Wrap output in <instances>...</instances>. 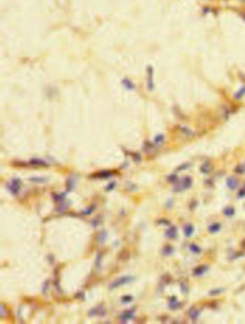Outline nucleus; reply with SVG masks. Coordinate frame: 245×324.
I'll return each instance as SVG.
<instances>
[{
    "label": "nucleus",
    "mask_w": 245,
    "mask_h": 324,
    "mask_svg": "<svg viewBox=\"0 0 245 324\" xmlns=\"http://www.w3.org/2000/svg\"><path fill=\"white\" fill-rule=\"evenodd\" d=\"M135 280V277L134 276H120V277H118V279H115L110 285H109V289L110 290H115V289H118V287H120V286H125V285H129L131 282H134Z\"/></svg>",
    "instance_id": "nucleus-1"
},
{
    "label": "nucleus",
    "mask_w": 245,
    "mask_h": 324,
    "mask_svg": "<svg viewBox=\"0 0 245 324\" xmlns=\"http://www.w3.org/2000/svg\"><path fill=\"white\" fill-rule=\"evenodd\" d=\"M192 185V177L191 176H184L182 179H179L176 183H175V188H173V192H181V191H186L189 189Z\"/></svg>",
    "instance_id": "nucleus-2"
},
{
    "label": "nucleus",
    "mask_w": 245,
    "mask_h": 324,
    "mask_svg": "<svg viewBox=\"0 0 245 324\" xmlns=\"http://www.w3.org/2000/svg\"><path fill=\"white\" fill-rule=\"evenodd\" d=\"M6 188H7V191L12 194V195H18V194L21 192V188H22V181L19 179V177H13V179H10L7 182Z\"/></svg>",
    "instance_id": "nucleus-3"
},
{
    "label": "nucleus",
    "mask_w": 245,
    "mask_h": 324,
    "mask_svg": "<svg viewBox=\"0 0 245 324\" xmlns=\"http://www.w3.org/2000/svg\"><path fill=\"white\" fill-rule=\"evenodd\" d=\"M135 311H137L135 306H132V308H129V310H125L123 312H120V314H119L118 320H119L120 323H128V321H131V320H134V317H135Z\"/></svg>",
    "instance_id": "nucleus-4"
},
{
    "label": "nucleus",
    "mask_w": 245,
    "mask_h": 324,
    "mask_svg": "<svg viewBox=\"0 0 245 324\" xmlns=\"http://www.w3.org/2000/svg\"><path fill=\"white\" fill-rule=\"evenodd\" d=\"M106 314H107V311H106V308H104L103 304L94 306V308H91V310L88 311V315H90V317H104Z\"/></svg>",
    "instance_id": "nucleus-5"
},
{
    "label": "nucleus",
    "mask_w": 245,
    "mask_h": 324,
    "mask_svg": "<svg viewBox=\"0 0 245 324\" xmlns=\"http://www.w3.org/2000/svg\"><path fill=\"white\" fill-rule=\"evenodd\" d=\"M226 186L229 188L231 191H236V189H239V179L236 176H229L226 179Z\"/></svg>",
    "instance_id": "nucleus-6"
},
{
    "label": "nucleus",
    "mask_w": 245,
    "mask_h": 324,
    "mask_svg": "<svg viewBox=\"0 0 245 324\" xmlns=\"http://www.w3.org/2000/svg\"><path fill=\"white\" fill-rule=\"evenodd\" d=\"M115 173L116 172H113V170H100V172L94 173L91 177H97V179H112Z\"/></svg>",
    "instance_id": "nucleus-7"
},
{
    "label": "nucleus",
    "mask_w": 245,
    "mask_h": 324,
    "mask_svg": "<svg viewBox=\"0 0 245 324\" xmlns=\"http://www.w3.org/2000/svg\"><path fill=\"white\" fill-rule=\"evenodd\" d=\"M25 166H32V167H46L48 166V161L43 158H31Z\"/></svg>",
    "instance_id": "nucleus-8"
},
{
    "label": "nucleus",
    "mask_w": 245,
    "mask_h": 324,
    "mask_svg": "<svg viewBox=\"0 0 245 324\" xmlns=\"http://www.w3.org/2000/svg\"><path fill=\"white\" fill-rule=\"evenodd\" d=\"M165 236L167 238V239H176L178 238V228L176 226H173V224H169L167 226V230H166V233H165Z\"/></svg>",
    "instance_id": "nucleus-9"
},
{
    "label": "nucleus",
    "mask_w": 245,
    "mask_h": 324,
    "mask_svg": "<svg viewBox=\"0 0 245 324\" xmlns=\"http://www.w3.org/2000/svg\"><path fill=\"white\" fill-rule=\"evenodd\" d=\"M167 305H169V310H170V311H178V310L182 308V304L179 302L175 296H170V298H169V304H167Z\"/></svg>",
    "instance_id": "nucleus-10"
},
{
    "label": "nucleus",
    "mask_w": 245,
    "mask_h": 324,
    "mask_svg": "<svg viewBox=\"0 0 245 324\" xmlns=\"http://www.w3.org/2000/svg\"><path fill=\"white\" fill-rule=\"evenodd\" d=\"M151 142L154 144V147H156V148H160V147H163V145H165V142H166V137L163 135V134H159V135H156V137H154V139H153Z\"/></svg>",
    "instance_id": "nucleus-11"
},
{
    "label": "nucleus",
    "mask_w": 245,
    "mask_h": 324,
    "mask_svg": "<svg viewBox=\"0 0 245 324\" xmlns=\"http://www.w3.org/2000/svg\"><path fill=\"white\" fill-rule=\"evenodd\" d=\"M153 73H154L153 68L148 66V68H147V87H148L150 91H153V88H154V84H153Z\"/></svg>",
    "instance_id": "nucleus-12"
},
{
    "label": "nucleus",
    "mask_w": 245,
    "mask_h": 324,
    "mask_svg": "<svg viewBox=\"0 0 245 324\" xmlns=\"http://www.w3.org/2000/svg\"><path fill=\"white\" fill-rule=\"evenodd\" d=\"M207 270H208V266H198L192 270V276L194 277H201L203 274L207 273Z\"/></svg>",
    "instance_id": "nucleus-13"
},
{
    "label": "nucleus",
    "mask_w": 245,
    "mask_h": 324,
    "mask_svg": "<svg viewBox=\"0 0 245 324\" xmlns=\"http://www.w3.org/2000/svg\"><path fill=\"white\" fill-rule=\"evenodd\" d=\"M200 314H201V310L197 308V306H192V308H189V311H188V315H189V318L192 321H198Z\"/></svg>",
    "instance_id": "nucleus-14"
},
{
    "label": "nucleus",
    "mask_w": 245,
    "mask_h": 324,
    "mask_svg": "<svg viewBox=\"0 0 245 324\" xmlns=\"http://www.w3.org/2000/svg\"><path fill=\"white\" fill-rule=\"evenodd\" d=\"M194 230H195L194 224H191V223H185L184 224V236L185 238H191L194 235Z\"/></svg>",
    "instance_id": "nucleus-15"
},
{
    "label": "nucleus",
    "mask_w": 245,
    "mask_h": 324,
    "mask_svg": "<svg viewBox=\"0 0 245 324\" xmlns=\"http://www.w3.org/2000/svg\"><path fill=\"white\" fill-rule=\"evenodd\" d=\"M122 85L128 90V91H134L135 88H137V85L132 82L131 79H128V78H125V79H122Z\"/></svg>",
    "instance_id": "nucleus-16"
},
{
    "label": "nucleus",
    "mask_w": 245,
    "mask_h": 324,
    "mask_svg": "<svg viewBox=\"0 0 245 324\" xmlns=\"http://www.w3.org/2000/svg\"><path fill=\"white\" fill-rule=\"evenodd\" d=\"M179 132H181L184 137H194L195 135V132L188 126H179Z\"/></svg>",
    "instance_id": "nucleus-17"
},
{
    "label": "nucleus",
    "mask_w": 245,
    "mask_h": 324,
    "mask_svg": "<svg viewBox=\"0 0 245 324\" xmlns=\"http://www.w3.org/2000/svg\"><path fill=\"white\" fill-rule=\"evenodd\" d=\"M220 230H222V224H220V223H211V224L208 226V232H210L211 235L219 233Z\"/></svg>",
    "instance_id": "nucleus-18"
},
{
    "label": "nucleus",
    "mask_w": 245,
    "mask_h": 324,
    "mask_svg": "<svg viewBox=\"0 0 245 324\" xmlns=\"http://www.w3.org/2000/svg\"><path fill=\"white\" fill-rule=\"evenodd\" d=\"M142 150H144V153H147V154H151V153H154L157 148L154 147L153 142H145L144 147H142Z\"/></svg>",
    "instance_id": "nucleus-19"
},
{
    "label": "nucleus",
    "mask_w": 245,
    "mask_h": 324,
    "mask_svg": "<svg viewBox=\"0 0 245 324\" xmlns=\"http://www.w3.org/2000/svg\"><path fill=\"white\" fill-rule=\"evenodd\" d=\"M211 169H213V166H211V163H208V161L203 163V164H201V167H200V170H201V173H203V175H208V173L211 172Z\"/></svg>",
    "instance_id": "nucleus-20"
},
{
    "label": "nucleus",
    "mask_w": 245,
    "mask_h": 324,
    "mask_svg": "<svg viewBox=\"0 0 245 324\" xmlns=\"http://www.w3.org/2000/svg\"><path fill=\"white\" fill-rule=\"evenodd\" d=\"M188 249H189L192 254H197V255L203 252V248H201L200 245H197V244H189V245H188Z\"/></svg>",
    "instance_id": "nucleus-21"
},
{
    "label": "nucleus",
    "mask_w": 245,
    "mask_h": 324,
    "mask_svg": "<svg viewBox=\"0 0 245 324\" xmlns=\"http://www.w3.org/2000/svg\"><path fill=\"white\" fill-rule=\"evenodd\" d=\"M223 214H225L226 217H233V216H235V208H233L232 205L225 207V208H223Z\"/></svg>",
    "instance_id": "nucleus-22"
},
{
    "label": "nucleus",
    "mask_w": 245,
    "mask_h": 324,
    "mask_svg": "<svg viewBox=\"0 0 245 324\" xmlns=\"http://www.w3.org/2000/svg\"><path fill=\"white\" fill-rule=\"evenodd\" d=\"M244 95H245V85H242V87L233 94V98H235V100H241Z\"/></svg>",
    "instance_id": "nucleus-23"
},
{
    "label": "nucleus",
    "mask_w": 245,
    "mask_h": 324,
    "mask_svg": "<svg viewBox=\"0 0 245 324\" xmlns=\"http://www.w3.org/2000/svg\"><path fill=\"white\" fill-rule=\"evenodd\" d=\"M225 292V287H217V289H211L208 292V296H219Z\"/></svg>",
    "instance_id": "nucleus-24"
},
{
    "label": "nucleus",
    "mask_w": 245,
    "mask_h": 324,
    "mask_svg": "<svg viewBox=\"0 0 245 324\" xmlns=\"http://www.w3.org/2000/svg\"><path fill=\"white\" fill-rule=\"evenodd\" d=\"M29 181L34 182V183H47L48 177H35V176H32V177H29Z\"/></svg>",
    "instance_id": "nucleus-25"
},
{
    "label": "nucleus",
    "mask_w": 245,
    "mask_h": 324,
    "mask_svg": "<svg viewBox=\"0 0 245 324\" xmlns=\"http://www.w3.org/2000/svg\"><path fill=\"white\" fill-rule=\"evenodd\" d=\"M74 186H75V182H74V176H69L68 177V181H66V192H71L72 189H74Z\"/></svg>",
    "instance_id": "nucleus-26"
},
{
    "label": "nucleus",
    "mask_w": 245,
    "mask_h": 324,
    "mask_svg": "<svg viewBox=\"0 0 245 324\" xmlns=\"http://www.w3.org/2000/svg\"><path fill=\"white\" fill-rule=\"evenodd\" d=\"M94 210H95V205L91 204L88 208H85V210H82V211H81V216H90V214L94 211Z\"/></svg>",
    "instance_id": "nucleus-27"
},
{
    "label": "nucleus",
    "mask_w": 245,
    "mask_h": 324,
    "mask_svg": "<svg viewBox=\"0 0 245 324\" xmlns=\"http://www.w3.org/2000/svg\"><path fill=\"white\" fill-rule=\"evenodd\" d=\"M65 194H53V198H54V201L56 202H65L66 200H65Z\"/></svg>",
    "instance_id": "nucleus-28"
},
{
    "label": "nucleus",
    "mask_w": 245,
    "mask_h": 324,
    "mask_svg": "<svg viewBox=\"0 0 245 324\" xmlns=\"http://www.w3.org/2000/svg\"><path fill=\"white\" fill-rule=\"evenodd\" d=\"M166 179H167V182H169V183H176V182L179 181V176H178L176 173H173V175H169V176L166 177Z\"/></svg>",
    "instance_id": "nucleus-29"
},
{
    "label": "nucleus",
    "mask_w": 245,
    "mask_h": 324,
    "mask_svg": "<svg viewBox=\"0 0 245 324\" xmlns=\"http://www.w3.org/2000/svg\"><path fill=\"white\" fill-rule=\"evenodd\" d=\"M161 254H163V255H172V254H173V248H172L170 245H167V247L163 248Z\"/></svg>",
    "instance_id": "nucleus-30"
},
{
    "label": "nucleus",
    "mask_w": 245,
    "mask_h": 324,
    "mask_svg": "<svg viewBox=\"0 0 245 324\" xmlns=\"http://www.w3.org/2000/svg\"><path fill=\"white\" fill-rule=\"evenodd\" d=\"M68 207H69V201H65L63 204H60V205L57 207V211H59V213H63Z\"/></svg>",
    "instance_id": "nucleus-31"
},
{
    "label": "nucleus",
    "mask_w": 245,
    "mask_h": 324,
    "mask_svg": "<svg viewBox=\"0 0 245 324\" xmlns=\"http://www.w3.org/2000/svg\"><path fill=\"white\" fill-rule=\"evenodd\" d=\"M179 287H181V290H182V293H188V285H186V282H179Z\"/></svg>",
    "instance_id": "nucleus-32"
},
{
    "label": "nucleus",
    "mask_w": 245,
    "mask_h": 324,
    "mask_svg": "<svg viewBox=\"0 0 245 324\" xmlns=\"http://www.w3.org/2000/svg\"><path fill=\"white\" fill-rule=\"evenodd\" d=\"M120 301H122V304H129V302H132V301H134V296H132V295L122 296V298H120Z\"/></svg>",
    "instance_id": "nucleus-33"
},
{
    "label": "nucleus",
    "mask_w": 245,
    "mask_h": 324,
    "mask_svg": "<svg viewBox=\"0 0 245 324\" xmlns=\"http://www.w3.org/2000/svg\"><path fill=\"white\" fill-rule=\"evenodd\" d=\"M116 185H118V183H116L115 181H112V182H110V183H109V185H107V186L104 188V191H106V192H109V191H113V189L116 188Z\"/></svg>",
    "instance_id": "nucleus-34"
},
{
    "label": "nucleus",
    "mask_w": 245,
    "mask_h": 324,
    "mask_svg": "<svg viewBox=\"0 0 245 324\" xmlns=\"http://www.w3.org/2000/svg\"><path fill=\"white\" fill-rule=\"evenodd\" d=\"M236 197H238V200H242V198L245 197V185H244L242 188L238 189V195H236Z\"/></svg>",
    "instance_id": "nucleus-35"
},
{
    "label": "nucleus",
    "mask_w": 245,
    "mask_h": 324,
    "mask_svg": "<svg viewBox=\"0 0 245 324\" xmlns=\"http://www.w3.org/2000/svg\"><path fill=\"white\" fill-rule=\"evenodd\" d=\"M106 238H107V232H106V230H103V232H100V236L97 238V240H99L100 244H101V242H104V240H106Z\"/></svg>",
    "instance_id": "nucleus-36"
},
{
    "label": "nucleus",
    "mask_w": 245,
    "mask_h": 324,
    "mask_svg": "<svg viewBox=\"0 0 245 324\" xmlns=\"http://www.w3.org/2000/svg\"><path fill=\"white\" fill-rule=\"evenodd\" d=\"M0 315H2V318L7 315V310H6V305L5 304H2V306H0Z\"/></svg>",
    "instance_id": "nucleus-37"
},
{
    "label": "nucleus",
    "mask_w": 245,
    "mask_h": 324,
    "mask_svg": "<svg viewBox=\"0 0 245 324\" xmlns=\"http://www.w3.org/2000/svg\"><path fill=\"white\" fill-rule=\"evenodd\" d=\"M189 167H191L189 163H184L182 166H179V167L176 169V172H182V170H186V169H189Z\"/></svg>",
    "instance_id": "nucleus-38"
},
{
    "label": "nucleus",
    "mask_w": 245,
    "mask_h": 324,
    "mask_svg": "<svg viewBox=\"0 0 245 324\" xmlns=\"http://www.w3.org/2000/svg\"><path fill=\"white\" fill-rule=\"evenodd\" d=\"M235 172H236V173H239V175H242V173L245 172V164H241V166L235 167Z\"/></svg>",
    "instance_id": "nucleus-39"
},
{
    "label": "nucleus",
    "mask_w": 245,
    "mask_h": 324,
    "mask_svg": "<svg viewBox=\"0 0 245 324\" xmlns=\"http://www.w3.org/2000/svg\"><path fill=\"white\" fill-rule=\"evenodd\" d=\"M101 257H103V252L100 251L99 254H97V261H95V264H97V267H100V264H101Z\"/></svg>",
    "instance_id": "nucleus-40"
},
{
    "label": "nucleus",
    "mask_w": 245,
    "mask_h": 324,
    "mask_svg": "<svg viewBox=\"0 0 245 324\" xmlns=\"http://www.w3.org/2000/svg\"><path fill=\"white\" fill-rule=\"evenodd\" d=\"M157 224H165V226H169V224H170V221H169V220H159V221H157Z\"/></svg>",
    "instance_id": "nucleus-41"
},
{
    "label": "nucleus",
    "mask_w": 245,
    "mask_h": 324,
    "mask_svg": "<svg viewBox=\"0 0 245 324\" xmlns=\"http://www.w3.org/2000/svg\"><path fill=\"white\" fill-rule=\"evenodd\" d=\"M241 16H242V18H244V19H245V13H244V12H242V13H241Z\"/></svg>",
    "instance_id": "nucleus-42"
},
{
    "label": "nucleus",
    "mask_w": 245,
    "mask_h": 324,
    "mask_svg": "<svg viewBox=\"0 0 245 324\" xmlns=\"http://www.w3.org/2000/svg\"><path fill=\"white\" fill-rule=\"evenodd\" d=\"M239 2H242V3H245V0H239Z\"/></svg>",
    "instance_id": "nucleus-43"
}]
</instances>
